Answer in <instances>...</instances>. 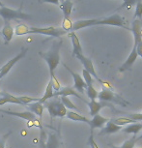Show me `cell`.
<instances>
[{
    "label": "cell",
    "mask_w": 142,
    "mask_h": 148,
    "mask_svg": "<svg viewBox=\"0 0 142 148\" xmlns=\"http://www.w3.org/2000/svg\"><path fill=\"white\" fill-rule=\"evenodd\" d=\"M82 76L83 77L82 79H84V82L86 83V85L89 86V85H93V77H92V76L87 71H85L84 69L82 70Z\"/></svg>",
    "instance_id": "cell-34"
},
{
    "label": "cell",
    "mask_w": 142,
    "mask_h": 148,
    "mask_svg": "<svg viewBox=\"0 0 142 148\" xmlns=\"http://www.w3.org/2000/svg\"><path fill=\"white\" fill-rule=\"evenodd\" d=\"M60 1H61V2H63V1H64V0H59V2H60Z\"/></svg>",
    "instance_id": "cell-46"
},
{
    "label": "cell",
    "mask_w": 142,
    "mask_h": 148,
    "mask_svg": "<svg viewBox=\"0 0 142 148\" xmlns=\"http://www.w3.org/2000/svg\"><path fill=\"white\" fill-rule=\"evenodd\" d=\"M12 134V132H9L7 134H5L3 136H0V148H5V144H6L7 138H9V136Z\"/></svg>",
    "instance_id": "cell-37"
},
{
    "label": "cell",
    "mask_w": 142,
    "mask_h": 148,
    "mask_svg": "<svg viewBox=\"0 0 142 148\" xmlns=\"http://www.w3.org/2000/svg\"><path fill=\"white\" fill-rule=\"evenodd\" d=\"M44 108L47 110L49 115H51L52 119H53L54 117L63 118L67 114V108L64 107V105L61 103L59 97H54V98H51V99L47 100L46 102L44 103Z\"/></svg>",
    "instance_id": "cell-2"
},
{
    "label": "cell",
    "mask_w": 142,
    "mask_h": 148,
    "mask_svg": "<svg viewBox=\"0 0 142 148\" xmlns=\"http://www.w3.org/2000/svg\"><path fill=\"white\" fill-rule=\"evenodd\" d=\"M27 51H28V49H27V47H22L21 49V51L19 52L18 54H16V56H15L14 58H12L11 60H9L8 62L5 64V65H3L0 68V70H1V76H0V79H2L3 77H5L6 75L9 73L11 70H12V68L14 66H15V64L16 62H18L19 60L22 59L24 56L26 55Z\"/></svg>",
    "instance_id": "cell-8"
},
{
    "label": "cell",
    "mask_w": 142,
    "mask_h": 148,
    "mask_svg": "<svg viewBox=\"0 0 142 148\" xmlns=\"http://www.w3.org/2000/svg\"><path fill=\"white\" fill-rule=\"evenodd\" d=\"M23 2H24V0H21V4H20V8H19V9H22V5H23Z\"/></svg>",
    "instance_id": "cell-42"
},
{
    "label": "cell",
    "mask_w": 142,
    "mask_h": 148,
    "mask_svg": "<svg viewBox=\"0 0 142 148\" xmlns=\"http://www.w3.org/2000/svg\"><path fill=\"white\" fill-rule=\"evenodd\" d=\"M136 52H137L138 56H140L142 58V41L136 46Z\"/></svg>",
    "instance_id": "cell-39"
},
{
    "label": "cell",
    "mask_w": 142,
    "mask_h": 148,
    "mask_svg": "<svg viewBox=\"0 0 142 148\" xmlns=\"http://www.w3.org/2000/svg\"><path fill=\"white\" fill-rule=\"evenodd\" d=\"M16 104V105H22L18 97L8 93L6 91H0V106H3L5 104Z\"/></svg>",
    "instance_id": "cell-16"
},
{
    "label": "cell",
    "mask_w": 142,
    "mask_h": 148,
    "mask_svg": "<svg viewBox=\"0 0 142 148\" xmlns=\"http://www.w3.org/2000/svg\"><path fill=\"white\" fill-rule=\"evenodd\" d=\"M51 98H54V90H53V87H52V83L51 80H49V82L47 83V86L46 88V91H44L43 97L41 98L39 102L44 104V102H46L47 100L51 99Z\"/></svg>",
    "instance_id": "cell-25"
},
{
    "label": "cell",
    "mask_w": 142,
    "mask_h": 148,
    "mask_svg": "<svg viewBox=\"0 0 142 148\" xmlns=\"http://www.w3.org/2000/svg\"><path fill=\"white\" fill-rule=\"evenodd\" d=\"M0 112L5 113V114H7V115L18 117V118L27 120V121H35L36 120V115L35 114H33L32 112H30V111H20V112H18V111L0 110Z\"/></svg>",
    "instance_id": "cell-13"
},
{
    "label": "cell",
    "mask_w": 142,
    "mask_h": 148,
    "mask_svg": "<svg viewBox=\"0 0 142 148\" xmlns=\"http://www.w3.org/2000/svg\"><path fill=\"white\" fill-rule=\"evenodd\" d=\"M0 76H1V70H0Z\"/></svg>",
    "instance_id": "cell-45"
},
{
    "label": "cell",
    "mask_w": 142,
    "mask_h": 148,
    "mask_svg": "<svg viewBox=\"0 0 142 148\" xmlns=\"http://www.w3.org/2000/svg\"><path fill=\"white\" fill-rule=\"evenodd\" d=\"M135 18L142 21V0H139L135 5Z\"/></svg>",
    "instance_id": "cell-35"
},
{
    "label": "cell",
    "mask_w": 142,
    "mask_h": 148,
    "mask_svg": "<svg viewBox=\"0 0 142 148\" xmlns=\"http://www.w3.org/2000/svg\"><path fill=\"white\" fill-rule=\"evenodd\" d=\"M66 31L62 28L48 26V27H29V34H42L46 36H51V37L59 38L61 36L65 35Z\"/></svg>",
    "instance_id": "cell-6"
},
{
    "label": "cell",
    "mask_w": 142,
    "mask_h": 148,
    "mask_svg": "<svg viewBox=\"0 0 142 148\" xmlns=\"http://www.w3.org/2000/svg\"><path fill=\"white\" fill-rule=\"evenodd\" d=\"M60 101H61V103H62V104L64 105V107H65L66 108H69V110H74L79 111V108H77L76 106L74 105V103L72 102L68 97H64V96L60 97Z\"/></svg>",
    "instance_id": "cell-27"
},
{
    "label": "cell",
    "mask_w": 142,
    "mask_h": 148,
    "mask_svg": "<svg viewBox=\"0 0 142 148\" xmlns=\"http://www.w3.org/2000/svg\"><path fill=\"white\" fill-rule=\"evenodd\" d=\"M141 113H142V112H141Z\"/></svg>",
    "instance_id": "cell-49"
},
{
    "label": "cell",
    "mask_w": 142,
    "mask_h": 148,
    "mask_svg": "<svg viewBox=\"0 0 142 148\" xmlns=\"http://www.w3.org/2000/svg\"><path fill=\"white\" fill-rule=\"evenodd\" d=\"M130 30H132V34H133V38H134V44H133V47H136L137 45L142 41V35H141V31H142V21L138 18H134L132 23V28Z\"/></svg>",
    "instance_id": "cell-10"
},
{
    "label": "cell",
    "mask_w": 142,
    "mask_h": 148,
    "mask_svg": "<svg viewBox=\"0 0 142 148\" xmlns=\"http://www.w3.org/2000/svg\"><path fill=\"white\" fill-rule=\"evenodd\" d=\"M18 98L19 101H20L21 104L24 105V106L31 104V103H35V102L40 101L39 98H33V97H29V96H19Z\"/></svg>",
    "instance_id": "cell-30"
},
{
    "label": "cell",
    "mask_w": 142,
    "mask_h": 148,
    "mask_svg": "<svg viewBox=\"0 0 142 148\" xmlns=\"http://www.w3.org/2000/svg\"><path fill=\"white\" fill-rule=\"evenodd\" d=\"M0 16L4 19V21H11L12 19H24V21H28V19L33 18L31 15L23 13L21 9L13 10L5 6L0 7Z\"/></svg>",
    "instance_id": "cell-3"
},
{
    "label": "cell",
    "mask_w": 142,
    "mask_h": 148,
    "mask_svg": "<svg viewBox=\"0 0 142 148\" xmlns=\"http://www.w3.org/2000/svg\"><path fill=\"white\" fill-rule=\"evenodd\" d=\"M74 22L71 21V18H64L63 23H62V29L65 30L66 32L72 31V27H73Z\"/></svg>",
    "instance_id": "cell-31"
},
{
    "label": "cell",
    "mask_w": 142,
    "mask_h": 148,
    "mask_svg": "<svg viewBox=\"0 0 142 148\" xmlns=\"http://www.w3.org/2000/svg\"><path fill=\"white\" fill-rule=\"evenodd\" d=\"M141 138H142V134H141V135H140V136H138V138H136V139H137V141L139 140V139H141Z\"/></svg>",
    "instance_id": "cell-41"
},
{
    "label": "cell",
    "mask_w": 142,
    "mask_h": 148,
    "mask_svg": "<svg viewBox=\"0 0 142 148\" xmlns=\"http://www.w3.org/2000/svg\"><path fill=\"white\" fill-rule=\"evenodd\" d=\"M137 57H138V54H137V52H136V47H133L132 51H130V53L129 55V57H128L127 60L125 61L120 67H119L118 71L122 73V72H125V71L130 70L132 67L133 64H134L136 59H137Z\"/></svg>",
    "instance_id": "cell-11"
},
{
    "label": "cell",
    "mask_w": 142,
    "mask_h": 148,
    "mask_svg": "<svg viewBox=\"0 0 142 148\" xmlns=\"http://www.w3.org/2000/svg\"><path fill=\"white\" fill-rule=\"evenodd\" d=\"M109 121V119L106 117H104L100 114H96L95 116H93V118L90 120L89 122V127H90V133H93V131L95 129H102L104 127V125L106 124V122Z\"/></svg>",
    "instance_id": "cell-12"
},
{
    "label": "cell",
    "mask_w": 142,
    "mask_h": 148,
    "mask_svg": "<svg viewBox=\"0 0 142 148\" xmlns=\"http://www.w3.org/2000/svg\"><path fill=\"white\" fill-rule=\"evenodd\" d=\"M137 142V139H136V136H133L132 138L128 139L124 142L123 144H122L121 148H134V145L135 143Z\"/></svg>",
    "instance_id": "cell-33"
},
{
    "label": "cell",
    "mask_w": 142,
    "mask_h": 148,
    "mask_svg": "<svg viewBox=\"0 0 142 148\" xmlns=\"http://www.w3.org/2000/svg\"><path fill=\"white\" fill-rule=\"evenodd\" d=\"M69 97V96H74L76 98H79V99H81L83 100L85 103H87L85 101L83 98L80 96V95L77 93L76 91V89L73 88V87H61L59 90L54 92V97Z\"/></svg>",
    "instance_id": "cell-14"
},
{
    "label": "cell",
    "mask_w": 142,
    "mask_h": 148,
    "mask_svg": "<svg viewBox=\"0 0 142 148\" xmlns=\"http://www.w3.org/2000/svg\"><path fill=\"white\" fill-rule=\"evenodd\" d=\"M86 93H87V96L90 100H96L98 98L99 92L96 90L94 85H89L86 87Z\"/></svg>",
    "instance_id": "cell-29"
},
{
    "label": "cell",
    "mask_w": 142,
    "mask_h": 148,
    "mask_svg": "<svg viewBox=\"0 0 142 148\" xmlns=\"http://www.w3.org/2000/svg\"><path fill=\"white\" fill-rule=\"evenodd\" d=\"M63 66L65 67L67 69V71H68L70 74H71V76L73 77L74 79V89L76 90V92H79V93H83L84 92V89H86L87 87V85H86V83L84 82V79H82V77L79 75L77 73L74 72L73 70H71V68H69L68 66L66 65V64L63 63Z\"/></svg>",
    "instance_id": "cell-9"
},
{
    "label": "cell",
    "mask_w": 142,
    "mask_h": 148,
    "mask_svg": "<svg viewBox=\"0 0 142 148\" xmlns=\"http://www.w3.org/2000/svg\"><path fill=\"white\" fill-rule=\"evenodd\" d=\"M142 130V122L141 123H132V124H129L127 127H125L124 129H122L121 131H123L124 133L126 134H133V135H136L138 134L140 131Z\"/></svg>",
    "instance_id": "cell-23"
},
{
    "label": "cell",
    "mask_w": 142,
    "mask_h": 148,
    "mask_svg": "<svg viewBox=\"0 0 142 148\" xmlns=\"http://www.w3.org/2000/svg\"><path fill=\"white\" fill-rule=\"evenodd\" d=\"M42 3H51L55 5H59V0H39Z\"/></svg>",
    "instance_id": "cell-40"
},
{
    "label": "cell",
    "mask_w": 142,
    "mask_h": 148,
    "mask_svg": "<svg viewBox=\"0 0 142 148\" xmlns=\"http://www.w3.org/2000/svg\"><path fill=\"white\" fill-rule=\"evenodd\" d=\"M139 0H124L123 4L121 5L120 7L118 8V10H122L124 8H128V9H130L132 6H135L137 4V2Z\"/></svg>",
    "instance_id": "cell-32"
},
{
    "label": "cell",
    "mask_w": 142,
    "mask_h": 148,
    "mask_svg": "<svg viewBox=\"0 0 142 148\" xmlns=\"http://www.w3.org/2000/svg\"><path fill=\"white\" fill-rule=\"evenodd\" d=\"M121 130H122L121 126H118V125L114 124L111 120H109L108 122H106L105 126L102 128L101 135H110V134H115Z\"/></svg>",
    "instance_id": "cell-20"
},
{
    "label": "cell",
    "mask_w": 142,
    "mask_h": 148,
    "mask_svg": "<svg viewBox=\"0 0 142 148\" xmlns=\"http://www.w3.org/2000/svg\"><path fill=\"white\" fill-rule=\"evenodd\" d=\"M1 34L3 36L5 44H8L9 42L12 41L13 36L15 34V31H14V28L12 27V25H11L10 21H4V25H3V28H2Z\"/></svg>",
    "instance_id": "cell-18"
},
{
    "label": "cell",
    "mask_w": 142,
    "mask_h": 148,
    "mask_svg": "<svg viewBox=\"0 0 142 148\" xmlns=\"http://www.w3.org/2000/svg\"><path fill=\"white\" fill-rule=\"evenodd\" d=\"M98 98L102 102L114 103V104L120 105L122 107H126L129 105V103L122 99L119 95L114 93L113 90H109V89H102V91H100L98 93Z\"/></svg>",
    "instance_id": "cell-5"
},
{
    "label": "cell",
    "mask_w": 142,
    "mask_h": 148,
    "mask_svg": "<svg viewBox=\"0 0 142 148\" xmlns=\"http://www.w3.org/2000/svg\"><path fill=\"white\" fill-rule=\"evenodd\" d=\"M76 57L80 61V62H81L83 67H84L85 71H87L89 74H90L92 77H94L95 79L98 80L100 83H102V82H104V80H102V79H100V77L98 76V74H97L96 70H95L93 61H92L90 58L87 57V56H85L84 54H79V55H76Z\"/></svg>",
    "instance_id": "cell-7"
},
{
    "label": "cell",
    "mask_w": 142,
    "mask_h": 148,
    "mask_svg": "<svg viewBox=\"0 0 142 148\" xmlns=\"http://www.w3.org/2000/svg\"><path fill=\"white\" fill-rule=\"evenodd\" d=\"M138 148H142V147H138Z\"/></svg>",
    "instance_id": "cell-47"
},
{
    "label": "cell",
    "mask_w": 142,
    "mask_h": 148,
    "mask_svg": "<svg viewBox=\"0 0 142 148\" xmlns=\"http://www.w3.org/2000/svg\"><path fill=\"white\" fill-rule=\"evenodd\" d=\"M67 118H69L70 120H73V121H79V122H83V123H86V124H89L90 120H89L87 117L83 116L82 114H80L79 112H76V111H67V114H66Z\"/></svg>",
    "instance_id": "cell-22"
},
{
    "label": "cell",
    "mask_w": 142,
    "mask_h": 148,
    "mask_svg": "<svg viewBox=\"0 0 142 148\" xmlns=\"http://www.w3.org/2000/svg\"><path fill=\"white\" fill-rule=\"evenodd\" d=\"M79 1H81V0H79Z\"/></svg>",
    "instance_id": "cell-48"
},
{
    "label": "cell",
    "mask_w": 142,
    "mask_h": 148,
    "mask_svg": "<svg viewBox=\"0 0 142 148\" xmlns=\"http://www.w3.org/2000/svg\"><path fill=\"white\" fill-rule=\"evenodd\" d=\"M26 108L28 111L32 112L33 114L37 115L40 117V119H42L43 117V111L44 110V104H42L40 102H35V103H31V104L26 105Z\"/></svg>",
    "instance_id": "cell-19"
},
{
    "label": "cell",
    "mask_w": 142,
    "mask_h": 148,
    "mask_svg": "<svg viewBox=\"0 0 142 148\" xmlns=\"http://www.w3.org/2000/svg\"><path fill=\"white\" fill-rule=\"evenodd\" d=\"M43 148H60V140L59 136L55 132H51L47 136L46 139V143H44Z\"/></svg>",
    "instance_id": "cell-15"
},
{
    "label": "cell",
    "mask_w": 142,
    "mask_h": 148,
    "mask_svg": "<svg viewBox=\"0 0 142 148\" xmlns=\"http://www.w3.org/2000/svg\"><path fill=\"white\" fill-rule=\"evenodd\" d=\"M1 6H3V5H2V3H1V0H0V7Z\"/></svg>",
    "instance_id": "cell-44"
},
{
    "label": "cell",
    "mask_w": 142,
    "mask_h": 148,
    "mask_svg": "<svg viewBox=\"0 0 142 148\" xmlns=\"http://www.w3.org/2000/svg\"><path fill=\"white\" fill-rule=\"evenodd\" d=\"M88 144L90 145L91 148H100L98 143H97V142L95 141L93 133H90V136H89V138H88Z\"/></svg>",
    "instance_id": "cell-38"
},
{
    "label": "cell",
    "mask_w": 142,
    "mask_h": 148,
    "mask_svg": "<svg viewBox=\"0 0 142 148\" xmlns=\"http://www.w3.org/2000/svg\"><path fill=\"white\" fill-rule=\"evenodd\" d=\"M127 117L135 122L142 121V113H129Z\"/></svg>",
    "instance_id": "cell-36"
},
{
    "label": "cell",
    "mask_w": 142,
    "mask_h": 148,
    "mask_svg": "<svg viewBox=\"0 0 142 148\" xmlns=\"http://www.w3.org/2000/svg\"><path fill=\"white\" fill-rule=\"evenodd\" d=\"M112 148H121V147H118V146H112Z\"/></svg>",
    "instance_id": "cell-43"
},
{
    "label": "cell",
    "mask_w": 142,
    "mask_h": 148,
    "mask_svg": "<svg viewBox=\"0 0 142 148\" xmlns=\"http://www.w3.org/2000/svg\"><path fill=\"white\" fill-rule=\"evenodd\" d=\"M87 104L91 116H95L96 114H99L100 110L104 107V104H102L101 102H97L96 100H91L90 102H87Z\"/></svg>",
    "instance_id": "cell-21"
},
{
    "label": "cell",
    "mask_w": 142,
    "mask_h": 148,
    "mask_svg": "<svg viewBox=\"0 0 142 148\" xmlns=\"http://www.w3.org/2000/svg\"><path fill=\"white\" fill-rule=\"evenodd\" d=\"M69 36L72 40V44H73V55L74 56H76L79 54H83L82 52V47L81 44H80V41L77 35L76 34V32L71 31L69 33Z\"/></svg>",
    "instance_id": "cell-17"
},
{
    "label": "cell",
    "mask_w": 142,
    "mask_h": 148,
    "mask_svg": "<svg viewBox=\"0 0 142 148\" xmlns=\"http://www.w3.org/2000/svg\"><path fill=\"white\" fill-rule=\"evenodd\" d=\"M110 120L114 123V124L118 125V126H121V127L125 126V125L132 124V123H135V121L128 118V117H118V118H114V119H110Z\"/></svg>",
    "instance_id": "cell-26"
},
{
    "label": "cell",
    "mask_w": 142,
    "mask_h": 148,
    "mask_svg": "<svg viewBox=\"0 0 142 148\" xmlns=\"http://www.w3.org/2000/svg\"><path fill=\"white\" fill-rule=\"evenodd\" d=\"M73 6H74V3L72 0H64L62 3H61L60 9L63 11L64 18H70L72 10H73Z\"/></svg>",
    "instance_id": "cell-24"
},
{
    "label": "cell",
    "mask_w": 142,
    "mask_h": 148,
    "mask_svg": "<svg viewBox=\"0 0 142 148\" xmlns=\"http://www.w3.org/2000/svg\"><path fill=\"white\" fill-rule=\"evenodd\" d=\"M96 25H111V26L123 27V28L128 30L130 29L127 26V21H125V18H122L118 14H113V15L104 18H98L96 21Z\"/></svg>",
    "instance_id": "cell-4"
},
{
    "label": "cell",
    "mask_w": 142,
    "mask_h": 148,
    "mask_svg": "<svg viewBox=\"0 0 142 148\" xmlns=\"http://www.w3.org/2000/svg\"><path fill=\"white\" fill-rule=\"evenodd\" d=\"M15 34L18 36H22V35H28L29 34V27L25 25V24H18L16 25V27L14 29Z\"/></svg>",
    "instance_id": "cell-28"
},
{
    "label": "cell",
    "mask_w": 142,
    "mask_h": 148,
    "mask_svg": "<svg viewBox=\"0 0 142 148\" xmlns=\"http://www.w3.org/2000/svg\"><path fill=\"white\" fill-rule=\"evenodd\" d=\"M62 46V41L54 42L51 47L46 52H39V55L46 61L48 66L51 77L55 76V70L60 63V49Z\"/></svg>",
    "instance_id": "cell-1"
}]
</instances>
